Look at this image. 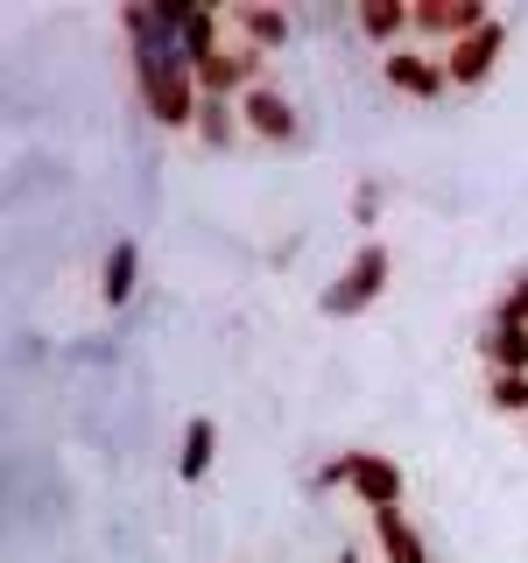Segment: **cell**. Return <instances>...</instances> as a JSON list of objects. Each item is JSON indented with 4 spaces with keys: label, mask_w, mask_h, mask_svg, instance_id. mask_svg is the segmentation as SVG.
<instances>
[{
    "label": "cell",
    "mask_w": 528,
    "mask_h": 563,
    "mask_svg": "<svg viewBox=\"0 0 528 563\" xmlns=\"http://www.w3.org/2000/svg\"><path fill=\"white\" fill-rule=\"evenodd\" d=\"M374 205H381V190H374V184H360V198H352V219L374 225Z\"/></svg>",
    "instance_id": "obj_19"
},
{
    "label": "cell",
    "mask_w": 528,
    "mask_h": 563,
    "mask_svg": "<svg viewBox=\"0 0 528 563\" xmlns=\"http://www.w3.org/2000/svg\"><path fill=\"white\" fill-rule=\"evenodd\" d=\"M381 85L387 92H402V99H416V106H437L451 92V70H444V57H430V49H387L381 57Z\"/></svg>",
    "instance_id": "obj_5"
},
{
    "label": "cell",
    "mask_w": 528,
    "mask_h": 563,
    "mask_svg": "<svg viewBox=\"0 0 528 563\" xmlns=\"http://www.w3.org/2000/svg\"><path fill=\"white\" fill-rule=\"evenodd\" d=\"M374 521V542H381V563H430V542H422V528L402 515V507H381Z\"/></svg>",
    "instance_id": "obj_12"
},
{
    "label": "cell",
    "mask_w": 528,
    "mask_h": 563,
    "mask_svg": "<svg viewBox=\"0 0 528 563\" xmlns=\"http://www.w3.org/2000/svg\"><path fill=\"white\" fill-rule=\"evenodd\" d=\"M501 49H507V22L493 14L480 35H465V43L444 49V70H451V92H480V85L501 70Z\"/></svg>",
    "instance_id": "obj_7"
},
{
    "label": "cell",
    "mask_w": 528,
    "mask_h": 563,
    "mask_svg": "<svg viewBox=\"0 0 528 563\" xmlns=\"http://www.w3.org/2000/svg\"><path fill=\"white\" fill-rule=\"evenodd\" d=\"M345 493L366 507V515H381V507H402L409 479H402V465L387 451H345Z\"/></svg>",
    "instance_id": "obj_6"
},
{
    "label": "cell",
    "mask_w": 528,
    "mask_h": 563,
    "mask_svg": "<svg viewBox=\"0 0 528 563\" xmlns=\"http://www.w3.org/2000/svg\"><path fill=\"white\" fill-rule=\"evenodd\" d=\"M387 282H395V254H387V240H360V254L339 268V282H324L317 310H324V317H360V310H374L387 296Z\"/></svg>",
    "instance_id": "obj_2"
},
{
    "label": "cell",
    "mask_w": 528,
    "mask_h": 563,
    "mask_svg": "<svg viewBox=\"0 0 528 563\" xmlns=\"http://www.w3.org/2000/svg\"><path fill=\"white\" fill-rule=\"evenodd\" d=\"M486 22H493L486 0H416V29H409V43H416V49H430V57H444L451 43L480 35Z\"/></svg>",
    "instance_id": "obj_3"
},
{
    "label": "cell",
    "mask_w": 528,
    "mask_h": 563,
    "mask_svg": "<svg viewBox=\"0 0 528 563\" xmlns=\"http://www.w3.org/2000/svg\"><path fill=\"white\" fill-rule=\"evenodd\" d=\"M486 409L528 422V374H486Z\"/></svg>",
    "instance_id": "obj_16"
},
{
    "label": "cell",
    "mask_w": 528,
    "mask_h": 563,
    "mask_svg": "<svg viewBox=\"0 0 528 563\" xmlns=\"http://www.w3.org/2000/svg\"><path fill=\"white\" fill-rule=\"evenodd\" d=\"M198 85H205V99H246L254 85H268V57H254V49H240V43H226L219 57H205L198 64Z\"/></svg>",
    "instance_id": "obj_9"
},
{
    "label": "cell",
    "mask_w": 528,
    "mask_h": 563,
    "mask_svg": "<svg viewBox=\"0 0 528 563\" xmlns=\"http://www.w3.org/2000/svg\"><path fill=\"white\" fill-rule=\"evenodd\" d=\"M345 486V451L339 457H324V465H317V493H339Z\"/></svg>",
    "instance_id": "obj_18"
},
{
    "label": "cell",
    "mask_w": 528,
    "mask_h": 563,
    "mask_svg": "<svg viewBox=\"0 0 528 563\" xmlns=\"http://www.w3.org/2000/svg\"><path fill=\"white\" fill-rule=\"evenodd\" d=\"M339 563H366V556H339Z\"/></svg>",
    "instance_id": "obj_20"
},
{
    "label": "cell",
    "mask_w": 528,
    "mask_h": 563,
    "mask_svg": "<svg viewBox=\"0 0 528 563\" xmlns=\"http://www.w3.org/2000/svg\"><path fill=\"white\" fill-rule=\"evenodd\" d=\"M240 128H246V141H261V148H296V141H304V113H296V99L282 92V85H254V92L240 99Z\"/></svg>",
    "instance_id": "obj_4"
},
{
    "label": "cell",
    "mask_w": 528,
    "mask_h": 563,
    "mask_svg": "<svg viewBox=\"0 0 528 563\" xmlns=\"http://www.w3.org/2000/svg\"><path fill=\"white\" fill-rule=\"evenodd\" d=\"M493 317H501V324H528V275H515V289L493 303Z\"/></svg>",
    "instance_id": "obj_17"
},
{
    "label": "cell",
    "mask_w": 528,
    "mask_h": 563,
    "mask_svg": "<svg viewBox=\"0 0 528 563\" xmlns=\"http://www.w3.org/2000/svg\"><path fill=\"white\" fill-rule=\"evenodd\" d=\"M521 430H528V422H521Z\"/></svg>",
    "instance_id": "obj_21"
},
{
    "label": "cell",
    "mask_w": 528,
    "mask_h": 563,
    "mask_svg": "<svg viewBox=\"0 0 528 563\" xmlns=\"http://www.w3.org/2000/svg\"><path fill=\"white\" fill-rule=\"evenodd\" d=\"M190 134H198L205 148H240V141H246L240 106H233V99H205V106H198V128H190Z\"/></svg>",
    "instance_id": "obj_15"
},
{
    "label": "cell",
    "mask_w": 528,
    "mask_h": 563,
    "mask_svg": "<svg viewBox=\"0 0 528 563\" xmlns=\"http://www.w3.org/2000/svg\"><path fill=\"white\" fill-rule=\"evenodd\" d=\"M480 360H486V374H528V324H493L480 331Z\"/></svg>",
    "instance_id": "obj_13"
},
{
    "label": "cell",
    "mask_w": 528,
    "mask_h": 563,
    "mask_svg": "<svg viewBox=\"0 0 528 563\" xmlns=\"http://www.w3.org/2000/svg\"><path fill=\"white\" fill-rule=\"evenodd\" d=\"M134 289H141V246L134 240H113V246H106V261H99V303L106 310H128Z\"/></svg>",
    "instance_id": "obj_11"
},
{
    "label": "cell",
    "mask_w": 528,
    "mask_h": 563,
    "mask_svg": "<svg viewBox=\"0 0 528 563\" xmlns=\"http://www.w3.org/2000/svg\"><path fill=\"white\" fill-rule=\"evenodd\" d=\"M352 29L366 35V43L381 49H409V29H416V8H402V0H360V8H352Z\"/></svg>",
    "instance_id": "obj_10"
},
{
    "label": "cell",
    "mask_w": 528,
    "mask_h": 563,
    "mask_svg": "<svg viewBox=\"0 0 528 563\" xmlns=\"http://www.w3.org/2000/svg\"><path fill=\"white\" fill-rule=\"evenodd\" d=\"M211 457H219V422H211V416H190L184 422V451H176V479L198 486L205 472H211Z\"/></svg>",
    "instance_id": "obj_14"
},
{
    "label": "cell",
    "mask_w": 528,
    "mask_h": 563,
    "mask_svg": "<svg viewBox=\"0 0 528 563\" xmlns=\"http://www.w3.org/2000/svg\"><path fill=\"white\" fill-rule=\"evenodd\" d=\"M226 29H233L240 49H254V57H275V49L296 35V14L282 8V0H246V8H226Z\"/></svg>",
    "instance_id": "obj_8"
},
{
    "label": "cell",
    "mask_w": 528,
    "mask_h": 563,
    "mask_svg": "<svg viewBox=\"0 0 528 563\" xmlns=\"http://www.w3.org/2000/svg\"><path fill=\"white\" fill-rule=\"evenodd\" d=\"M134 92H141V113H148L155 128H169V134L198 128L205 85H198V70L176 57V49H163V57H134Z\"/></svg>",
    "instance_id": "obj_1"
}]
</instances>
